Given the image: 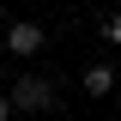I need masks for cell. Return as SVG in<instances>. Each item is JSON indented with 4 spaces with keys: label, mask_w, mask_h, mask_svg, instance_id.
<instances>
[{
    "label": "cell",
    "mask_w": 121,
    "mask_h": 121,
    "mask_svg": "<svg viewBox=\"0 0 121 121\" xmlns=\"http://www.w3.org/2000/svg\"><path fill=\"white\" fill-rule=\"evenodd\" d=\"M60 103V91H55V79H12V109L18 115H48V109Z\"/></svg>",
    "instance_id": "obj_1"
},
{
    "label": "cell",
    "mask_w": 121,
    "mask_h": 121,
    "mask_svg": "<svg viewBox=\"0 0 121 121\" xmlns=\"http://www.w3.org/2000/svg\"><path fill=\"white\" fill-rule=\"evenodd\" d=\"M43 43H48V30L36 24V18H12V24H6V48H12V55H36Z\"/></svg>",
    "instance_id": "obj_2"
},
{
    "label": "cell",
    "mask_w": 121,
    "mask_h": 121,
    "mask_svg": "<svg viewBox=\"0 0 121 121\" xmlns=\"http://www.w3.org/2000/svg\"><path fill=\"white\" fill-rule=\"evenodd\" d=\"M79 85H85V97H109L115 91V60H91L79 73Z\"/></svg>",
    "instance_id": "obj_3"
},
{
    "label": "cell",
    "mask_w": 121,
    "mask_h": 121,
    "mask_svg": "<svg viewBox=\"0 0 121 121\" xmlns=\"http://www.w3.org/2000/svg\"><path fill=\"white\" fill-rule=\"evenodd\" d=\"M103 36H109V43L121 48V12H109V24H103Z\"/></svg>",
    "instance_id": "obj_4"
},
{
    "label": "cell",
    "mask_w": 121,
    "mask_h": 121,
    "mask_svg": "<svg viewBox=\"0 0 121 121\" xmlns=\"http://www.w3.org/2000/svg\"><path fill=\"white\" fill-rule=\"evenodd\" d=\"M18 109H12V91H0V121H12Z\"/></svg>",
    "instance_id": "obj_5"
}]
</instances>
